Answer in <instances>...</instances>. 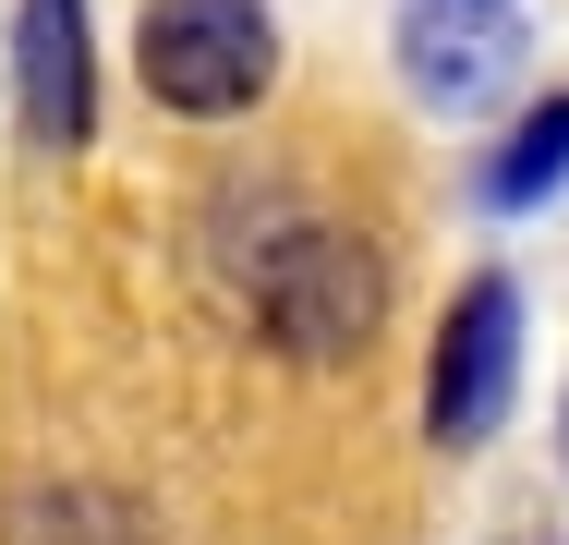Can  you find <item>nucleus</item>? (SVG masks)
<instances>
[{
    "label": "nucleus",
    "mask_w": 569,
    "mask_h": 545,
    "mask_svg": "<svg viewBox=\"0 0 569 545\" xmlns=\"http://www.w3.org/2000/svg\"><path fill=\"white\" fill-rule=\"evenodd\" d=\"M230 267H242L254 339L291 351V364H351V351H376V327H388V255H376L351 218L279 207L267 230H230Z\"/></svg>",
    "instance_id": "1"
},
{
    "label": "nucleus",
    "mask_w": 569,
    "mask_h": 545,
    "mask_svg": "<svg viewBox=\"0 0 569 545\" xmlns=\"http://www.w3.org/2000/svg\"><path fill=\"white\" fill-rule=\"evenodd\" d=\"M133 73L182 121H230L279 86V24H267V0H146Z\"/></svg>",
    "instance_id": "2"
},
{
    "label": "nucleus",
    "mask_w": 569,
    "mask_h": 545,
    "mask_svg": "<svg viewBox=\"0 0 569 545\" xmlns=\"http://www.w3.org/2000/svg\"><path fill=\"white\" fill-rule=\"evenodd\" d=\"M521 388V279H460L449 327H437V364H425V436L437 448H485L497 413Z\"/></svg>",
    "instance_id": "3"
},
{
    "label": "nucleus",
    "mask_w": 569,
    "mask_h": 545,
    "mask_svg": "<svg viewBox=\"0 0 569 545\" xmlns=\"http://www.w3.org/2000/svg\"><path fill=\"white\" fill-rule=\"evenodd\" d=\"M12 109L37 146L98 133V24L86 0H12Z\"/></svg>",
    "instance_id": "4"
},
{
    "label": "nucleus",
    "mask_w": 569,
    "mask_h": 545,
    "mask_svg": "<svg viewBox=\"0 0 569 545\" xmlns=\"http://www.w3.org/2000/svg\"><path fill=\"white\" fill-rule=\"evenodd\" d=\"M400 73L437 109H485L521 73V12L509 0H412L400 12Z\"/></svg>",
    "instance_id": "5"
},
{
    "label": "nucleus",
    "mask_w": 569,
    "mask_h": 545,
    "mask_svg": "<svg viewBox=\"0 0 569 545\" xmlns=\"http://www.w3.org/2000/svg\"><path fill=\"white\" fill-rule=\"evenodd\" d=\"M558 182H569V98H533L509 133H497V158H485V207H497V218H533Z\"/></svg>",
    "instance_id": "6"
},
{
    "label": "nucleus",
    "mask_w": 569,
    "mask_h": 545,
    "mask_svg": "<svg viewBox=\"0 0 569 545\" xmlns=\"http://www.w3.org/2000/svg\"><path fill=\"white\" fill-rule=\"evenodd\" d=\"M0 545H146L121 497H86V485H37L0 509Z\"/></svg>",
    "instance_id": "7"
}]
</instances>
